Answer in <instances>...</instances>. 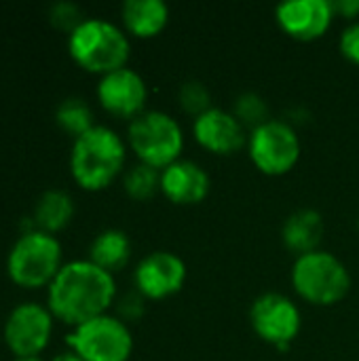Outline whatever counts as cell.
<instances>
[{"mask_svg": "<svg viewBox=\"0 0 359 361\" xmlns=\"http://www.w3.org/2000/svg\"><path fill=\"white\" fill-rule=\"evenodd\" d=\"M233 114L241 125H250L252 129H256L269 121V106L258 93H243L237 97Z\"/></svg>", "mask_w": 359, "mask_h": 361, "instance_id": "obj_22", "label": "cell"}, {"mask_svg": "<svg viewBox=\"0 0 359 361\" xmlns=\"http://www.w3.org/2000/svg\"><path fill=\"white\" fill-rule=\"evenodd\" d=\"M53 361H85L80 355H76L74 351L72 353H61V355H57V357H53Z\"/></svg>", "mask_w": 359, "mask_h": 361, "instance_id": "obj_28", "label": "cell"}, {"mask_svg": "<svg viewBox=\"0 0 359 361\" xmlns=\"http://www.w3.org/2000/svg\"><path fill=\"white\" fill-rule=\"evenodd\" d=\"M123 186H125V190H127V195L131 199H135V201H148L161 188V173H159V169L140 163V165L131 167L125 173Z\"/></svg>", "mask_w": 359, "mask_h": 361, "instance_id": "obj_21", "label": "cell"}, {"mask_svg": "<svg viewBox=\"0 0 359 361\" xmlns=\"http://www.w3.org/2000/svg\"><path fill=\"white\" fill-rule=\"evenodd\" d=\"M186 264L171 252H152L135 269V288L144 298L163 300L182 290Z\"/></svg>", "mask_w": 359, "mask_h": 361, "instance_id": "obj_11", "label": "cell"}, {"mask_svg": "<svg viewBox=\"0 0 359 361\" xmlns=\"http://www.w3.org/2000/svg\"><path fill=\"white\" fill-rule=\"evenodd\" d=\"M49 19L57 30L63 32H74L85 19H83V11L74 4V2H57L51 6L49 11Z\"/></svg>", "mask_w": 359, "mask_h": 361, "instance_id": "obj_24", "label": "cell"}, {"mask_svg": "<svg viewBox=\"0 0 359 361\" xmlns=\"http://www.w3.org/2000/svg\"><path fill=\"white\" fill-rule=\"evenodd\" d=\"M279 27L296 40H315L324 36L334 19L328 0H288L275 8Z\"/></svg>", "mask_w": 359, "mask_h": 361, "instance_id": "obj_12", "label": "cell"}, {"mask_svg": "<svg viewBox=\"0 0 359 361\" xmlns=\"http://www.w3.org/2000/svg\"><path fill=\"white\" fill-rule=\"evenodd\" d=\"M61 262V245L42 231L23 233L8 254V275L17 286L40 288L55 279Z\"/></svg>", "mask_w": 359, "mask_h": 361, "instance_id": "obj_6", "label": "cell"}, {"mask_svg": "<svg viewBox=\"0 0 359 361\" xmlns=\"http://www.w3.org/2000/svg\"><path fill=\"white\" fill-rule=\"evenodd\" d=\"M125 144L108 127H93L74 140L70 169L85 190L106 188L123 169Z\"/></svg>", "mask_w": 359, "mask_h": 361, "instance_id": "obj_2", "label": "cell"}, {"mask_svg": "<svg viewBox=\"0 0 359 361\" xmlns=\"http://www.w3.org/2000/svg\"><path fill=\"white\" fill-rule=\"evenodd\" d=\"M161 190L176 205H197L209 192V176L193 161H176L161 171Z\"/></svg>", "mask_w": 359, "mask_h": 361, "instance_id": "obj_15", "label": "cell"}, {"mask_svg": "<svg viewBox=\"0 0 359 361\" xmlns=\"http://www.w3.org/2000/svg\"><path fill=\"white\" fill-rule=\"evenodd\" d=\"M250 159L267 176H284L294 169L300 159V140L290 123L267 121L252 129Z\"/></svg>", "mask_w": 359, "mask_h": 361, "instance_id": "obj_8", "label": "cell"}, {"mask_svg": "<svg viewBox=\"0 0 359 361\" xmlns=\"http://www.w3.org/2000/svg\"><path fill=\"white\" fill-rule=\"evenodd\" d=\"M146 85L142 76L129 68L114 70L110 74H104L97 85V97L102 106L123 118H135L142 114V108L146 104Z\"/></svg>", "mask_w": 359, "mask_h": 361, "instance_id": "obj_13", "label": "cell"}, {"mask_svg": "<svg viewBox=\"0 0 359 361\" xmlns=\"http://www.w3.org/2000/svg\"><path fill=\"white\" fill-rule=\"evenodd\" d=\"M250 322L254 332L279 351L290 349L292 341L300 332V311L284 294H262L250 309Z\"/></svg>", "mask_w": 359, "mask_h": 361, "instance_id": "obj_9", "label": "cell"}, {"mask_svg": "<svg viewBox=\"0 0 359 361\" xmlns=\"http://www.w3.org/2000/svg\"><path fill=\"white\" fill-rule=\"evenodd\" d=\"M129 144L144 165L163 171L178 161L184 148V135L180 125L169 114L150 110L131 121Z\"/></svg>", "mask_w": 359, "mask_h": 361, "instance_id": "obj_5", "label": "cell"}, {"mask_svg": "<svg viewBox=\"0 0 359 361\" xmlns=\"http://www.w3.org/2000/svg\"><path fill=\"white\" fill-rule=\"evenodd\" d=\"M322 237H324V218L315 209L294 212L284 222V228H281L284 245L298 256L317 252Z\"/></svg>", "mask_w": 359, "mask_h": 361, "instance_id": "obj_16", "label": "cell"}, {"mask_svg": "<svg viewBox=\"0 0 359 361\" xmlns=\"http://www.w3.org/2000/svg\"><path fill=\"white\" fill-rule=\"evenodd\" d=\"M193 131L197 142L214 154H233L245 144V131L237 116L218 108L197 116Z\"/></svg>", "mask_w": 359, "mask_h": 361, "instance_id": "obj_14", "label": "cell"}, {"mask_svg": "<svg viewBox=\"0 0 359 361\" xmlns=\"http://www.w3.org/2000/svg\"><path fill=\"white\" fill-rule=\"evenodd\" d=\"M17 361H40L38 357H17Z\"/></svg>", "mask_w": 359, "mask_h": 361, "instance_id": "obj_29", "label": "cell"}, {"mask_svg": "<svg viewBox=\"0 0 359 361\" xmlns=\"http://www.w3.org/2000/svg\"><path fill=\"white\" fill-rule=\"evenodd\" d=\"M332 8H334V15L341 13L345 19H353L359 15V0H339V2H332Z\"/></svg>", "mask_w": 359, "mask_h": 361, "instance_id": "obj_27", "label": "cell"}, {"mask_svg": "<svg viewBox=\"0 0 359 361\" xmlns=\"http://www.w3.org/2000/svg\"><path fill=\"white\" fill-rule=\"evenodd\" d=\"M341 51L343 55L359 66V23L349 25L341 36Z\"/></svg>", "mask_w": 359, "mask_h": 361, "instance_id": "obj_26", "label": "cell"}, {"mask_svg": "<svg viewBox=\"0 0 359 361\" xmlns=\"http://www.w3.org/2000/svg\"><path fill=\"white\" fill-rule=\"evenodd\" d=\"M74 216V203L72 197L63 190H47L34 209V222L42 233H57Z\"/></svg>", "mask_w": 359, "mask_h": 361, "instance_id": "obj_19", "label": "cell"}, {"mask_svg": "<svg viewBox=\"0 0 359 361\" xmlns=\"http://www.w3.org/2000/svg\"><path fill=\"white\" fill-rule=\"evenodd\" d=\"M55 118H57V125L74 137H80L83 133L95 127L91 110L80 97H68L66 102H61L55 112Z\"/></svg>", "mask_w": 359, "mask_h": 361, "instance_id": "obj_20", "label": "cell"}, {"mask_svg": "<svg viewBox=\"0 0 359 361\" xmlns=\"http://www.w3.org/2000/svg\"><path fill=\"white\" fill-rule=\"evenodd\" d=\"M180 106L184 108V112L201 116L203 112L212 110V95L203 82L188 80L180 89Z\"/></svg>", "mask_w": 359, "mask_h": 361, "instance_id": "obj_23", "label": "cell"}, {"mask_svg": "<svg viewBox=\"0 0 359 361\" xmlns=\"http://www.w3.org/2000/svg\"><path fill=\"white\" fill-rule=\"evenodd\" d=\"M91 262L97 264L99 269H104L106 273H114L121 271L131 256V243L129 237L123 231H104L95 237V241L91 243Z\"/></svg>", "mask_w": 359, "mask_h": 361, "instance_id": "obj_18", "label": "cell"}, {"mask_svg": "<svg viewBox=\"0 0 359 361\" xmlns=\"http://www.w3.org/2000/svg\"><path fill=\"white\" fill-rule=\"evenodd\" d=\"M116 286L110 273L91 260H76L59 269L49 288V307L70 326H83L112 305Z\"/></svg>", "mask_w": 359, "mask_h": 361, "instance_id": "obj_1", "label": "cell"}, {"mask_svg": "<svg viewBox=\"0 0 359 361\" xmlns=\"http://www.w3.org/2000/svg\"><path fill=\"white\" fill-rule=\"evenodd\" d=\"M68 345L85 361H127L133 351L129 328L110 315H99L68 336Z\"/></svg>", "mask_w": 359, "mask_h": 361, "instance_id": "obj_7", "label": "cell"}, {"mask_svg": "<svg viewBox=\"0 0 359 361\" xmlns=\"http://www.w3.org/2000/svg\"><path fill=\"white\" fill-rule=\"evenodd\" d=\"M292 283L298 296L307 302L332 307L347 296L351 277L347 267L334 254L317 250L296 258L292 267Z\"/></svg>", "mask_w": 359, "mask_h": 361, "instance_id": "obj_4", "label": "cell"}, {"mask_svg": "<svg viewBox=\"0 0 359 361\" xmlns=\"http://www.w3.org/2000/svg\"><path fill=\"white\" fill-rule=\"evenodd\" d=\"M144 296L140 292H129L118 302V313L127 322H138L144 315Z\"/></svg>", "mask_w": 359, "mask_h": 361, "instance_id": "obj_25", "label": "cell"}, {"mask_svg": "<svg viewBox=\"0 0 359 361\" xmlns=\"http://www.w3.org/2000/svg\"><path fill=\"white\" fill-rule=\"evenodd\" d=\"M70 55L89 72L110 74L125 68L129 59L127 36L110 21L85 19L70 34Z\"/></svg>", "mask_w": 359, "mask_h": 361, "instance_id": "obj_3", "label": "cell"}, {"mask_svg": "<svg viewBox=\"0 0 359 361\" xmlns=\"http://www.w3.org/2000/svg\"><path fill=\"white\" fill-rule=\"evenodd\" d=\"M51 313L34 302L19 305L4 324V341L17 357H36L51 338Z\"/></svg>", "mask_w": 359, "mask_h": 361, "instance_id": "obj_10", "label": "cell"}, {"mask_svg": "<svg viewBox=\"0 0 359 361\" xmlns=\"http://www.w3.org/2000/svg\"><path fill=\"white\" fill-rule=\"evenodd\" d=\"M358 224H359V220H358Z\"/></svg>", "mask_w": 359, "mask_h": 361, "instance_id": "obj_30", "label": "cell"}, {"mask_svg": "<svg viewBox=\"0 0 359 361\" xmlns=\"http://www.w3.org/2000/svg\"><path fill=\"white\" fill-rule=\"evenodd\" d=\"M121 13L125 27L138 38L157 36L169 21V8L161 0H127Z\"/></svg>", "mask_w": 359, "mask_h": 361, "instance_id": "obj_17", "label": "cell"}]
</instances>
